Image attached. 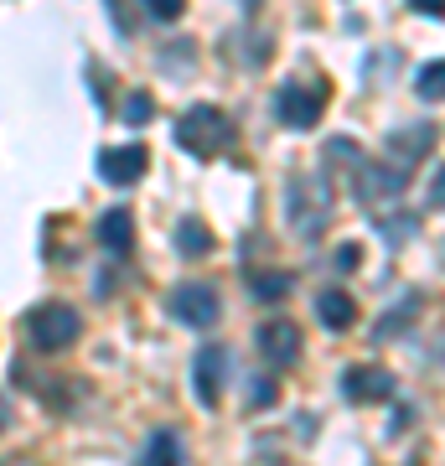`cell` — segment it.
Wrapping results in <instances>:
<instances>
[{
	"label": "cell",
	"mask_w": 445,
	"mask_h": 466,
	"mask_svg": "<svg viewBox=\"0 0 445 466\" xmlns=\"http://www.w3.org/2000/svg\"><path fill=\"white\" fill-rule=\"evenodd\" d=\"M337 213V187H331L327 171H306V177H290L285 187V223L296 238H321Z\"/></svg>",
	"instance_id": "cell-1"
},
{
	"label": "cell",
	"mask_w": 445,
	"mask_h": 466,
	"mask_svg": "<svg viewBox=\"0 0 445 466\" xmlns=\"http://www.w3.org/2000/svg\"><path fill=\"white\" fill-rule=\"evenodd\" d=\"M177 146L187 150V156H197V161H213V156H223V150L233 146V125L223 109H213V104H192L182 115V125H177Z\"/></svg>",
	"instance_id": "cell-2"
},
{
	"label": "cell",
	"mask_w": 445,
	"mask_h": 466,
	"mask_svg": "<svg viewBox=\"0 0 445 466\" xmlns=\"http://www.w3.org/2000/svg\"><path fill=\"white\" fill-rule=\"evenodd\" d=\"M26 337H32L36 352H67L83 337V317L73 306H63V300H47V306H36L26 317Z\"/></svg>",
	"instance_id": "cell-3"
},
{
	"label": "cell",
	"mask_w": 445,
	"mask_h": 466,
	"mask_svg": "<svg viewBox=\"0 0 445 466\" xmlns=\"http://www.w3.org/2000/svg\"><path fill=\"white\" fill-rule=\"evenodd\" d=\"M275 115H280L285 130H311L316 119L327 115V88L290 78V84L275 88Z\"/></svg>",
	"instance_id": "cell-4"
},
{
	"label": "cell",
	"mask_w": 445,
	"mask_h": 466,
	"mask_svg": "<svg viewBox=\"0 0 445 466\" xmlns=\"http://www.w3.org/2000/svg\"><path fill=\"white\" fill-rule=\"evenodd\" d=\"M404 187H410V171L394 161H363V171L352 177V192L363 208H383V202L404 198Z\"/></svg>",
	"instance_id": "cell-5"
},
{
	"label": "cell",
	"mask_w": 445,
	"mask_h": 466,
	"mask_svg": "<svg viewBox=\"0 0 445 466\" xmlns=\"http://www.w3.org/2000/svg\"><path fill=\"white\" fill-rule=\"evenodd\" d=\"M171 317L182 321V327H213L217 311H223V300H217V290L207 280H192V285H177L171 290Z\"/></svg>",
	"instance_id": "cell-6"
},
{
	"label": "cell",
	"mask_w": 445,
	"mask_h": 466,
	"mask_svg": "<svg viewBox=\"0 0 445 466\" xmlns=\"http://www.w3.org/2000/svg\"><path fill=\"white\" fill-rule=\"evenodd\" d=\"M228 348L223 342H207V348L197 352V363H192V389H197V400L207 404V410H217V400H223V383H228Z\"/></svg>",
	"instance_id": "cell-7"
},
{
	"label": "cell",
	"mask_w": 445,
	"mask_h": 466,
	"mask_svg": "<svg viewBox=\"0 0 445 466\" xmlns=\"http://www.w3.org/2000/svg\"><path fill=\"white\" fill-rule=\"evenodd\" d=\"M342 400H352V404L394 400V373H389V368H373V363L347 368V373H342Z\"/></svg>",
	"instance_id": "cell-8"
},
{
	"label": "cell",
	"mask_w": 445,
	"mask_h": 466,
	"mask_svg": "<svg viewBox=\"0 0 445 466\" xmlns=\"http://www.w3.org/2000/svg\"><path fill=\"white\" fill-rule=\"evenodd\" d=\"M150 156L146 146H115V150H99V177L109 187H135L140 177H146Z\"/></svg>",
	"instance_id": "cell-9"
},
{
	"label": "cell",
	"mask_w": 445,
	"mask_h": 466,
	"mask_svg": "<svg viewBox=\"0 0 445 466\" xmlns=\"http://www.w3.org/2000/svg\"><path fill=\"white\" fill-rule=\"evenodd\" d=\"M254 348H259L264 363H275V368L296 363V358H300V332H296V321H264L259 332H254Z\"/></svg>",
	"instance_id": "cell-10"
},
{
	"label": "cell",
	"mask_w": 445,
	"mask_h": 466,
	"mask_svg": "<svg viewBox=\"0 0 445 466\" xmlns=\"http://www.w3.org/2000/svg\"><path fill=\"white\" fill-rule=\"evenodd\" d=\"M435 140H440V130H435V125H404V130H394L389 135V156H394V167H404L410 171L414 161H425L430 150H435Z\"/></svg>",
	"instance_id": "cell-11"
},
{
	"label": "cell",
	"mask_w": 445,
	"mask_h": 466,
	"mask_svg": "<svg viewBox=\"0 0 445 466\" xmlns=\"http://www.w3.org/2000/svg\"><path fill=\"white\" fill-rule=\"evenodd\" d=\"M99 244L109 254H130V244H135L130 208H104V213H99Z\"/></svg>",
	"instance_id": "cell-12"
},
{
	"label": "cell",
	"mask_w": 445,
	"mask_h": 466,
	"mask_svg": "<svg viewBox=\"0 0 445 466\" xmlns=\"http://www.w3.org/2000/svg\"><path fill=\"white\" fill-rule=\"evenodd\" d=\"M420 311H425V300H420V296H399L394 311H383V317H379V327H373V342H394V337H404L414 321H420Z\"/></svg>",
	"instance_id": "cell-13"
},
{
	"label": "cell",
	"mask_w": 445,
	"mask_h": 466,
	"mask_svg": "<svg viewBox=\"0 0 445 466\" xmlns=\"http://www.w3.org/2000/svg\"><path fill=\"white\" fill-rule=\"evenodd\" d=\"M316 317H321V327H331V332H347V327L358 321V300L347 296V290H321V296H316Z\"/></svg>",
	"instance_id": "cell-14"
},
{
	"label": "cell",
	"mask_w": 445,
	"mask_h": 466,
	"mask_svg": "<svg viewBox=\"0 0 445 466\" xmlns=\"http://www.w3.org/2000/svg\"><path fill=\"white\" fill-rule=\"evenodd\" d=\"M135 466H182V435L177 431H156L140 451V461Z\"/></svg>",
	"instance_id": "cell-15"
},
{
	"label": "cell",
	"mask_w": 445,
	"mask_h": 466,
	"mask_svg": "<svg viewBox=\"0 0 445 466\" xmlns=\"http://www.w3.org/2000/svg\"><path fill=\"white\" fill-rule=\"evenodd\" d=\"M177 249H182L187 259L213 254V228H207L202 218H182V223H177Z\"/></svg>",
	"instance_id": "cell-16"
},
{
	"label": "cell",
	"mask_w": 445,
	"mask_h": 466,
	"mask_svg": "<svg viewBox=\"0 0 445 466\" xmlns=\"http://www.w3.org/2000/svg\"><path fill=\"white\" fill-rule=\"evenodd\" d=\"M248 290H254V300H285L296 290V275H290V269H269V275H254Z\"/></svg>",
	"instance_id": "cell-17"
},
{
	"label": "cell",
	"mask_w": 445,
	"mask_h": 466,
	"mask_svg": "<svg viewBox=\"0 0 445 466\" xmlns=\"http://www.w3.org/2000/svg\"><path fill=\"white\" fill-rule=\"evenodd\" d=\"M414 94L430 99V104L445 99V57H435V63H425L420 73H414Z\"/></svg>",
	"instance_id": "cell-18"
},
{
	"label": "cell",
	"mask_w": 445,
	"mask_h": 466,
	"mask_svg": "<svg viewBox=\"0 0 445 466\" xmlns=\"http://www.w3.org/2000/svg\"><path fill=\"white\" fill-rule=\"evenodd\" d=\"M327 161H347V167H352V177H358V171H363V146H358V140H327Z\"/></svg>",
	"instance_id": "cell-19"
},
{
	"label": "cell",
	"mask_w": 445,
	"mask_h": 466,
	"mask_svg": "<svg viewBox=\"0 0 445 466\" xmlns=\"http://www.w3.org/2000/svg\"><path fill=\"white\" fill-rule=\"evenodd\" d=\"M373 223H379V233H383V238H394V244H399V238H410V233H414V223H420V218H414V213H399V218L373 213Z\"/></svg>",
	"instance_id": "cell-20"
},
{
	"label": "cell",
	"mask_w": 445,
	"mask_h": 466,
	"mask_svg": "<svg viewBox=\"0 0 445 466\" xmlns=\"http://www.w3.org/2000/svg\"><path fill=\"white\" fill-rule=\"evenodd\" d=\"M119 115H125V125H146V119L156 115V99H150V94H130Z\"/></svg>",
	"instance_id": "cell-21"
},
{
	"label": "cell",
	"mask_w": 445,
	"mask_h": 466,
	"mask_svg": "<svg viewBox=\"0 0 445 466\" xmlns=\"http://www.w3.org/2000/svg\"><path fill=\"white\" fill-rule=\"evenodd\" d=\"M275 400H280V383H275V379H254V389H248V404H254V410H269Z\"/></svg>",
	"instance_id": "cell-22"
},
{
	"label": "cell",
	"mask_w": 445,
	"mask_h": 466,
	"mask_svg": "<svg viewBox=\"0 0 445 466\" xmlns=\"http://www.w3.org/2000/svg\"><path fill=\"white\" fill-rule=\"evenodd\" d=\"M425 208H435V213H440V208H445V167H435V171H430V187H425Z\"/></svg>",
	"instance_id": "cell-23"
},
{
	"label": "cell",
	"mask_w": 445,
	"mask_h": 466,
	"mask_svg": "<svg viewBox=\"0 0 445 466\" xmlns=\"http://www.w3.org/2000/svg\"><path fill=\"white\" fill-rule=\"evenodd\" d=\"M331 265L342 269V275H352V269L363 265V249H358V244H337V254H331Z\"/></svg>",
	"instance_id": "cell-24"
},
{
	"label": "cell",
	"mask_w": 445,
	"mask_h": 466,
	"mask_svg": "<svg viewBox=\"0 0 445 466\" xmlns=\"http://www.w3.org/2000/svg\"><path fill=\"white\" fill-rule=\"evenodd\" d=\"M146 11L156 21H177V16H182V0H146Z\"/></svg>",
	"instance_id": "cell-25"
},
{
	"label": "cell",
	"mask_w": 445,
	"mask_h": 466,
	"mask_svg": "<svg viewBox=\"0 0 445 466\" xmlns=\"http://www.w3.org/2000/svg\"><path fill=\"white\" fill-rule=\"evenodd\" d=\"M414 5V16H435V21H445V0H410Z\"/></svg>",
	"instance_id": "cell-26"
},
{
	"label": "cell",
	"mask_w": 445,
	"mask_h": 466,
	"mask_svg": "<svg viewBox=\"0 0 445 466\" xmlns=\"http://www.w3.org/2000/svg\"><path fill=\"white\" fill-rule=\"evenodd\" d=\"M11 425V404H5V394H0V431Z\"/></svg>",
	"instance_id": "cell-27"
},
{
	"label": "cell",
	"mask_w": 445,
	"mask_h": 466,
	"mask_svg": "<svg viewBox=\"0 0 445 466\" xmlns=\"http://www.w3.org/2000/svg\"><path fill=\"white\" fill-rule=\"evenodd\" d=\"M0 466H36V461H21V456H5Z\"/></svg>",
	"instance_id": "cell-28"
}]
</instances>
